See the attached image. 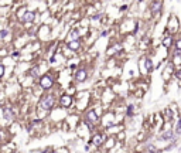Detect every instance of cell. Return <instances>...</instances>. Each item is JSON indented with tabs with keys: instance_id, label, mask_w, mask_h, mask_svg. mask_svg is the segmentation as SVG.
Returning <instances> with one entry per match:
<instances>
[{
	"instance_id": "6da1fadb",
	"label": "cell",
	"mask_w": 181,
	"mask_h": 153,
	"mask_svg": "<svg viewBox=\"0 0 181 153\" xmlns=\"http://www.w3.org/2000/svg\"><path fill=\"white\" fill-rule=\"evenodd\" d=\"M54 104H55V99H54V96H52V95H45V96H42V98H41V101H40L38 106H40L41 109L50 111V109L54 106Z\"/></svg>"
},
{
	"instance_id": "7a4b0ae2",
	"label": "cell",
	"mask_w": 181,
	"mask_h": 153,
	"mask_svg": "<svg viewBox=\"0 0 181 153\" xmlns=\"http://www.w3.org/2000/svg\"><path fill=\"white\" fill-rule=\"evenodd\" d=\"M40 84H41V86H42L44 89H50V88L52 86V84H54V79H52L51 75H44L41 78Z\"/></svg>"
},
{
	"instance_id": "3957f363",
	"label": "cell",
	"mask_w": 181,
	"mask_h": 153,
	"mask_svg": "<svg viewBox=\"0 0 181 153\" xmlns=\"http://www.w3.org/2000/svg\"><path fill=\"white\" fill-rule=\"evenodd\" d=\"M75 78H76V81H79V82L86 81V78H88V75H86V71H85V70H79V71L76 73Z\"/></svg>"
},
{
	"instance_id": "277c9868",
	"label": "cell",
	"mask_w": 181,
	"mask_h": 153,
	"mask_svg": "<svg viewBox=\"0 0 181 153\" xmlns=\"http://www.w3.org/2000/svg\"><path fill=\"white\" fill-rule=\"evenodd\" d=\"M71 104H72V98H71V96L64 95V96L61 98V105H62V106L68 108V106H71Z\"/></svg>"
},
{
	"instance_id": "5b68a950",
	"label": "cell",
	"mask_w": 181,
	"mask_h": 153,
	"mask_svg": "<svg viewBox=\"0 0 181 153\" xmlns=\"http://www.w3.org/2000/svg\"><path fill=\"white\" fill-rule=\"evenodd\" d=\"M102 142H103L102 135H95V136L92 138V143H93L95 146H101V145H102Z\"/></svg>"
},
{
	"instance_id": "8992f818",
	"label": "cell",
	"mask_w": 181,
	"mask_h": 153,
	"mask_svg": "<svg viewBox=\"0 0 181 153\" xmlns=\"http://www.w3.org/2000/svg\"><path fill=\"white\" fill-rule=\"evenodd\" d=\"M34 17H36V14H34L33 11H27V13L24 14V17H23V21H26V23L33 21V20H34Z\"/></svg>"
},
{
	"instance_id": "52a82bcc",
	"label": "cell",
	"mask_w": 181,
	"mask_h": 153,
	"mask_svg": "<svg viewBox=\"0 0 181 153\" xmlns=\"http://www.w3.org/2000/svg\"><path fill=\"white\" fill-rule=\"evenodd\" d=\"M3 115H4L6 120H13V114H11V111H10V109L3 108Z\"/></svg>"
},
{
	"instance_id": "ba28073f",
	"label": "cell",
	"mask_w": 181,
	"mask_h": 153,
	"mask_svg": "<svg viewBox=\"0 0 181 153\" xmlns=\"http://www.w3.org/2000/svg\"><path fill=\"white\" fill-rule=\"evenodd\" d=\"M68 47H70V48H72V50L79 48V41H72V43H70V44H68Z\"/></svg>"
},
{
	"instance_id": "9c48e42d",
	"label": "cell",
	"mask_w": 181,
	"mask_h": 153,
	"mask_svg": "<svg viewBox=\"0 0 181 153\" xmlns=\"http://www.w3.org/2000/svg\"><path fill=\"white\" fill-rule=\"evenodd\" d=\"M163 44H164L166 47H170V45L173 44V38H171V37H167L166 40H164V43H163Z\"/></svg>"
},
{
	"instance_id": "30bf717a",
	"label": "cell",
	"mask_w": 181,
	"mask_h": 153,
	"mask_svg": "<svg viewBox=\"0 0 181 153\" xmlns=\"http://www.w3.org/2000/svg\"><path fill=\"white\" fill-rule=\"evenodd\" d=\"M146 68H147V71H151V68H153V65H151V60H150V58L146 60Z\"/></svg>"
},
{
	"instance_id": "8fae6325",
	"label": "cell",
	"mask_w": 181,
	"mask_h": 153,
	"mask_svg": "<svg viewBox=\"0 0 181 153\" xmlns=\"http://www.w3.org/2000/svg\"><path fill=\"white\" fill-rule=\"evenodd\" d=\"M173 138H174V133L173 132H167V133L163 135V139H173Z\"/></svg>"
},
{
	"instance_id": "7c38bea8",
	"label": "cell",
	"mask_w": 181,
	"mask_h": 153,
	"mask_svg": "<svg viewBox=\"0 0 181 153\" xmlns=\"http://www.w3.org/2000/svg\"><path fill=\"white\" fill-rule=\"evenodd\" d=\"M71 37L74 38V41H76L78 37H79V31H78V30H74L72 33H71Z\"/></svg>"
},
{
	"instance_id": "4fadbf2b",
	"label": "cell",
	"mask_w": 181,
	"mask_h": 153,
	"mask_svg": "<svg viewBox=\"0 0 181 153\" xmlns=\"http://www.w3.org/2000/svg\"><path fill=\"white\" fill-rule=\"evenodd\" d=\"M133 109H135V106H133V105H129V106H127V116L133 115Z\"/></svg>"
},
{
	"instance_id": "5bb4252c",
	"label": "cell",
	"mask_w": 181,
	"mask_h": 153,
	"mask_svg": "<svg viewBox=\"0 0 181 153\" xmlns=\"http://www.w3.org/2000/svg\"><path fill=\"white\" fill-rule=\"evenodd\" d=\"M176 132L177 133H181V119L178 120V123H177V128H176Z\"/></svg>"
},
{
	"instance_id": "9a60e30c",
	"label": "cell",
	"mask_w": 181,
	"mask_h": 153,
	"mask_svg": "<svg viewBox=\"0 0 181 153\" xmlns=\"http://www.w3.org/2000/svg\"><path fill=\"white\" fill-rule=\"evenodd\" d=\"M37 74H38V68H34V70H31V75H33V76H37Z\"/></svg>"
},
{
	"instance_id": "2e32d148",
	"label": "cell",
	"mask_w": 181,
	"mask_h": 153,
	"mask_svg": "<svg viewBox=\"0 0 181 153\" xmlns=\"http://www.w3.org/2000/svg\"><path fill=\"white\" fill-rule=\"evenodd\" d=\"M6 36H7V30H3V31H1V38H4Z\"/></svg>"
},
{
	"instance_id": "e0dca14e",
	"label": "cell",
	"mask_w": 181,
	"mask_h": 153,
	"mask_svg": "<svg viewBox=\"0 0 181 153\" xmlns=\"http://www.w3.org/2000/svg\"><path fill=\"white\" fill-rule=\"evenodd\" d=\"M177 50H178V51L181 50V40H178V41H177Z\"/></svg>"
},
{
	"instance_id": "ac0fdd59",
	"label": "cell",
	"mask_w": 181,
	"mask_h": 153,
	"mask_svg": "<svg viewBox=\"0 0 181 153\" xmlns=\"http://www.w3.org/2000/svg\"><path fill=\"white\" fill-rule=\"evenodd\" d=\"M89 116H92V119H93V122L96 120V115L93 114V112H91V114H89Z\"/></svg>"
},
{
	"instance_id": "d6986e66",
	"label": "cell",
	"mask_w": 181,
	"mask_h": 153,
	"mask_svg": "<svg viewBox=\"0 0 181 153\" xmlns=\"http://www.w3.org/2000/svg\"><path fill=\"white\" fill-rule=\"evenodd\" d=\"M177 78H181V71H178V73H177Z\"/></svg>"
},
{
	"instance_id": "ffe728a7",
	"label": "cell",
	"mask_w": 181,
	"mask_h": 153,
	"mask_svg": "<svg viewBox=\"0 0 181 153\" xmlns=\"http://www.w3.org/2000/svg\"><path fill=\"white\" fill-rule=\"evenodd\" d=\"M54 153H55V152H54Z\"/></svg>"
}]
</instances>
